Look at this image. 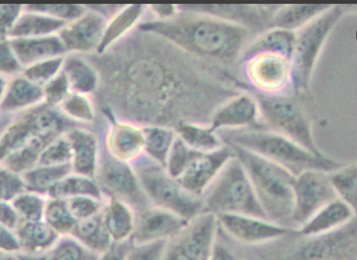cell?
Listing matches in <instances>:
<instances>
[{
    "mask_svg": "<svg viewBox=\"0 0 357 260\" xmlns=\"http://www.w3.org/2000/svg\"><path fill=\"white\" fill-rule=\"evenodd\" d=\"M99 72L93 101L107 119L138 126H209L213 114L246 84L149 31L132 33L101 54L85 56Z\"/></svg>",
    "mask_w": 357,
    "mask_h": 260,
    "instance_id": "6da1fadb",
    "label": "cell"
},
{
    "mask_svg": "<svg viewBox=\"0 0 357 260\" xmlns=\"http://www.w3.org/2000/svg\"><path fill=\"white\" fill-rule=\"evenodd\" d=\"M137 27L162 36L186 53L236 77L242 54L259 36L218 17L179 10L170 20H143Z\"/></svg>",
    "mask_w": 357,
    "mask_h": 260,
    "instance_id": "7a4b0ae2",
    "label": "cell"
},
{
    "mask_svg": "<svg viewBox=\"0 0 357 260\" xmlns=\"http://www.w3.org/2000/svg\"><path fill=\"white\" fill-rule=\"evenodd\" d=\"M216 134L225 144L257 153L282 166L294 176L309 170L332 173L345 165L326 155H315L280 132L271 130L220 129Z\"/></svg>",
    "mask_w": 357,
    "mask_h": 260,
    "instance_id": "3957f363",
    "label": "cell"
},
{
    "mask_svg": "<svg viewBox=\"0 0 357 260\" xmlns=\"http://www.w3.org/2000/svg\"><path fill=\"white\" fill-rule=\"evenodd\" d=\"M230 146L246 171L268 220L293 229V185L296 176L282 166L257 153L244 148Z\"/></svg>",
    "mask_w": 357,
    "mask_h": 260,
    "instance_id": "277c9868",
    "label": "cell"
},
{
    "mask_svg": "<svg viewBox=\"0 0 357 260\" xmlns=\"http://www.w3.org/2000/svg\"><path fill=\"white\" fill-rule=\"evenodd\" d=\"M202 199L205 212L216 217L242 215L268 220L252 182L236 155L208 187Z\"/></svg>",
    "mask_w": 357,
    "mask_h": 260,
    "instance_id": "5b68a950",
    "label": "cell"
},
{
    "mask_svg": "<svg viewBox=\"0 0 357 260\" xmlns=\"http://www.w3.org/2000/svg\"><path fill=\"white\" fill-rule=\"evenodd\" d=\"M153 206L169 211L187 221L205 212L202 197L188 192L165 167L145 153L131 163Z\"/></svg>",
    "mask_w": 357,
    "mask_h": 260,
    "instance_id": "8992f818",
    "label": "cell"
},
{
    "mask_svg": "<svg viewBox=\"0 0 357 260\" xmlns=\"http://www.w3.org/2000/svg\"><path fill=\"white\" fill-rule=\"evenodd\" d=\"M346 6L332 5L309 24L297 31L291 59V89L294 95H306L315 65L331 32L345 14Z\"/></svg>",
    "mask_w": 357,
    "mask_h": 260,
    "instance_id": "52a82bcc",
    "label": "cell"
},
{
    "mask_svg": "<svg viewBox=\"0 0 357 260\" xmlns=\"http://www.w3.org/2000/svg\"><path fill=\"white\" fill-rule=\"evenodd\" d=\"M75 127H85L65 118L59 108L45 103L15 114L0 134V162L40 137H59Z\"/></svg>",
    "mask_w": 357,
    "mask_h": 260,
    "instance_id": "ba28073f",
    "label": "cell"
},
{
    "mask_svg": "<svg viewBox=\"0 0 357 260\" xmlns=\"http://www.w3.org/2000/svg\"><path fill=\"white\" fill-rule=\"evenodd\" d=\"M245 91L257 100L268 130L280 132L315 155H325L315 144L311 123L294 93L265 95L247 87Z\"/></svg>",
    "mask_w": 357,
    "mask_h": 260,
    "instance_id": "9c48e42d",
    "label": "cell"
},
{
    "mask_svg": "<svg viewBox=\"0 0 357 260\" xmlns=\"http://www.w3.org/2000/svg\"><path fill=\"white\" fill-rule=\"evenodd\" d=\"M95 179L106 199L119 200L135 214L153 206L132 165L112 157L101 140Z\"/></svg>",
    "mask_w": 357,
    "mask_h": 260,
    "instance_id": "30bf717a",
    "label": "cell"
},
{
    "mask_svg": "<svg viewBox=\"0 0 357 260\" xmlns=\"http://www.w3.org/2000/svg\"><path fill=\"white\" fill-rule=\"evenodd\" d=\"M218 227L215 214L202 213L168 240L163 260H212Z\"/></svg>",
    "mask_w": 357,
    "mask_h": 260,
    "instance_id": "8fae6325",
    "label": "cell"
},
{
    "mask_svg": "<svg viewBox=\"0 0 357 260\" xmlns=\"http://www.w3.org/2000/svg\"><path fill=\"white\" fill-rule=\"evenodd\" d=\"M238 77L247 88L265 95L293 92L291 61L278 54L250 57L238 67Z\"/></svg>",
    "mask_w": 357,
    "mask_h": 260,
    "instance_id": "7c38bea8",
    "label": "cell"
},
{
    "mask_svg": "<svg viewBox=\"0 0 357 260\" xmlns=\"http://www.w3.org/2000/svg\"><path fill=\"white\" fill-rule=\"evenodd\" d=\"M291 227L299 229L325 205L337 199L329 173L305 171L294 178Z\"/></svg>",
    "mask_w": 357,
    "mask_h": 260,
    "instance_id": "4fadbf2b",
    "label": "cell"
},
{
    "mask_svg": "<svg viewBox=\"0 0 357 260\" xmlns=\"http://www.w3.org/2000/svg\"><path fill=\"white\" fill-rule=\"evenodd\" d=\"M281 4H177L179 11L198 13L243 26L255 33L271 29Z\"/></svg>",
    "mask_w": 357,
    "mask_h": 260,
    "instance_id": "5bb4252c",
    "label": "cell"
},
{
    "mask_svg": "<svg viewBox=\"0 0 357 260\" xmlns=\"http://www.w3.org/2000/svg\"><path fill=\"white\" fill-rule=\"evenodd\" d=\"M95 129L104 147L116 160L131 165L144 153L142 126L129 121L107 119L98 114Z\"/></svg>",
    "mask_w": 357,
    "mask_h": 260,
    "instance_id": "9a60e30c",
    "label": "cell"
},
{
    "mask_svg": "<svg viewBox=\"0 0 357 260\" xmlns=\"http://www.w3.org/2000/svg\"><path fill=\"white\" fill-rule=\"evenodd\" d=\"M356 218L343 227L308 238L302 247L301 260H351L356 253Z\"/></svg>",
    "mask_w": 357,
    "mask_h": 260,
    "instance_id": "2e32d148",
    "label": "cell"
},
{
    "mask_svg": "<svg viewBox=\"0 0 357 260\" xmlns=\"http://www.w3.org/2000/svg\"><path fill=\"white\" fill-rule=\"evenodd\" d=\"M234 157L233 148L224 145L213 152L195 151L189 165L177 181L188 192L195 196L202 197L208 187L220 175L224 166Z\"/></svg>",
    "mask_w": 357,
    "mask_h": 260,
    "instance_id": "e0dca14e",
    "label": "cell"
},
{
    "mask_svg": "<svg viewBox=\"0 0 357 260\" xmlns=\"http://www.w3.org/2000/svg\"><path fill=\"white\" fill-rule=\"evenodd\" d=\"M188 222L174 213L152 206L135 213V227L130 240L134 245L170 240L183 230Z\"/></svg>",
    "mask_w": 357,
    "mask_h": 260,
    "instance_id": "ac0fdd59",
    "label": "cell"
},
{
    "mask_svg": "<svg viewBox=\"0 0 357 260\" xmlns=\"http://www.w3.org/2000/svg\"><path fill=\"white\" fill-rule=\"evenodd\" d=\"M218 224L229 236L248 245H259L294 233L293 229L263 218L242 215H222Z\"/></svg>",
    "mask_w": 357,
    "mask_h": 260,
    "instance_id": "d6986e66",
    "label": "cell"
},
{
    "mask_svg": "<svg viewBox=\"0 0 357 260\" xmlns=\"http://www.w3.org/2000/svg\"><path fill=\"white\" fill-rule=\"evenodd\" d=\"M106 24L105 18L88 9L82 17L67 23L59 33L66 53L82 56L96 54L102 41Z\"/></svg>",
    "mask_w": 357,
    "mask_h": 260,
    "instance_id": "ffe728a7",
    "label": "cell"
},
{
    "mask_svg": "<svg viewBox=\"0 0 357 260\" xmlns=\"http://www.w3.org/2000/svg\"><path fill=\"white\" fill-rule=\"evenodd\" d=\"M209 126L215 132L220 129L268 130L260 116L257 100L248 91L222 104L213 114Z\"/></svg>",
    "mask_w": 357,
    "mask_h": 260,
    "instance_id": "44dd1931",
    "label": "cell"
},
{
    "mask_svg": "<svg viewBox=\"0 0 357 260\" xmlns=\"http://www.w3.org/2000/svg\"><path fill=\"white\" fill-rule=\"evenodd\" d=\"M65 135L71 145L73 173L95 178L100 153L95 127H75Z\"/></svg>",
    "mask_w": 357,
    "mask_h": 260,
    "instance_id": "7402d4cb",
    "label": "cell"
},
{
    "mask_svg": "<svg viewBox=\"0 0 357 260\" xmlns=\"http://www.w3.org/2000/svg\"><path fill=\"white\" fill-rule=\"evenodd\" d=\"M356 212L340 199L322 207L301 228L297 229L304 238L324 235L337 230L356 218Z\"/></svg>",
    "mask_w": 357,
    "mask_h": 260,
    "instance_id": "603a6c76",
    "label": "cell"
},
{
    "mask_svg": "<svg viewBox=\"0 0 357 260\" xmlns=\"http://www.w3.org/2000/svg\"><path fill=\"white\" fill-rule=\"evenodd\" d=\"M43 103V90L22 74L9 79L0 114L15 116Z\"/></svg>",
    "mask_w": 357,
    "mask_h": 260,
    "instance_id": "cb8c5ba5",
    "label": "cell"
},
{
    "mask_svg": "<svg viewBox=\"0 0 357 260\" xmlns=\"http://www.w3.org/2000/svg\"><path fill=\"white\" fill-rule=\"evenodd\" d=\"M10 40L23 69L46 59L67 54L59 35Z\"/></svg>",
    "mask_w": 357,
    "mask_h": 260,
    "instance_id": "d4e9b609",
    "label": "cell"
},
{
    "mask_svg": "<svg viewBox=\"0 0 357 260\" xmlns=\"http://www.w3.org/2000/svg\"><path fill=\"white\" fill-rule=\"evenodd\" d=\"M296 33L283 29L273 28L257 36L245 49L238 67L250 57L261 54L282 56L291 61L293 56Z\"/></svg>",
    "mask_w": 357,
    "mask_h": 260,
    "instance_id": "484cf974",
    "label": "cell"
},
{
    "mask_svg": "<svg viewBox=\"0 0 357 260\" xmlns=\"http://www.w3.org/2000/svg\"><path fill=\"white\" fill-rule=\"evenodd\" d=\"M62 72L66 77L72 93L93 95L99 87V72L87 57L77 54L64 56Z\"/></svg>",
    "mask_w": 357,
    "mask_h": 260,
    "instance_id": "4316f807",
    "label": "cell"
},
{
    "mask_svg": "<svg viewBox=\"0 0 357 260\" xmlns=\"http://www.w3.org/2000/svg\"><path fill=\"white\" fill-rule=\"evenodd\" d=\"M147 13V5L125 4L121 11L107 22L102 41L96 54H101L125 36L132 33L142 23Z\"/></svg>",
    "mask_w": 357,
    "mask_h": 260,
    "instance_id": "83f0119b",
    "label": "cell"
},
{
    "mask_svg": "<svg viewBox=\"0 0 357 260\" xmlns=\"http://www.w3.org/2000/svg\"><path fill=\"white\" fill-rule=\"evenodd\" d=\"M22 252L31 254H45L61 238L45 221H23L15 230Z\"/></svg>",
    "mask_w": 357,
    "mask_h": 260,
    "instance_id": "f1b7e54d",
    "label": "cell"
},
{
    "mask_svg": "<svg viewBox=\"0 0 357 260\" xmlns=\"http://www.w3.org/2000/svg\"><path fill=\"white\" fill-rule=\"evenodd\" d=\"M67 23L38 12L25 10L10 33V40L59 35Z\"/></svg>",
    "mask_w": 357,
    "mask_h": 260,
    "instance_id": "f546056e",
    "label": "cell"
},
{
    "mask_svg": "<svg viewBox=\"0 0 357 260\" xmlns=\"http://www.w3.org/2000/svg\"><path fill=\"white\" fill-rule=\"evenodd\" d=\"M331 6L332 4H281L273 15L271 29L278 28L297 32L327 11Z\"/></svg>",
    "mask_w": 357,
    "mask_h": 260,
    "instance_id": "4dcf8cb0",
    "label": "cell"
},
{
    "mask_svg": "<svg viewBox=\"0 0 357 260\" xmlns=\"http://www.w3.org/2000/svg\"><path fill=\"white\" fill-rule=\"evenodd\" d=\"M70 236L99 254L106 253L114 243L104 222L103 211L87 220L77 221Z\"/></svg>",
    "mask_w": 357,
    "mask_h": 260,
    "instance_id": "1f68e13d",
    "label": "cell"
},
{
    "mask_svg": "<svg viewBox=\"0 0 357 260\" xmlns=\"http://www.w3.org/2000/svg\"><path fill=\"white\" fill-rule=\"evenodd\" d=\"M104 222L114 243L129 240L135 227V212L116 199H107L103 210Z\"/></svg>",
    "mask_w": 357,
    "mask_h": 260,
    "instance_id": "d6a6232c",
    "label": "cell"
},
{
    "mask_svg": "<svg viewBox=\"0 0 357 260\" xmlns=\"http://www.w3.org/2000/svg\"><path fill=\"white\" fill-rule=\"evenodd\" d=\"M48 197L57 199H68L75 197H95L106 201L102 192L96 183V179L89 176L70 174L66 178L57 182L48 192Z\"/></svg>",
    "mask_w": 357,
    "mask_h": 260,
    "instance_id": "836d02e7",
    "label": "cell"
},
{
    "mask_svg": "<svg viewBox=\"0 0 357 260\" xmlns=\"http://www.w3.org/2000/svg\"><path fill=\"white\" fill-rule=\"evenodd\" d=\"M73 173L71 163L65 165H38L32 170L23 174L26 191L48 196V192L54 185Z\"/></svg>",
    "mask_w": 357,
    "mask_h": 260,
    "instance_id": "e575fe53",
    "label": "cell"
},
{
    "mask_svg": "<svg viewBox=\"0 0 357 260\" xmlns=\"http://www.w3.org/2000/svg\"><path fill=\"white\" fill-rule=\"evenodd\" d=\"M142 131L144 137L145 155L165 167L167 158L177 137L176 130L150 125L143 126Z\"/></svg>",
    "mask_w": 357,
    "mask_h": 260,
    "instance_id": "d590c367",
    "label": "cell"
},
{
    "mask_svg": "<svg viewBox=\"0 0 357 260\" xmlns=\"http://www.w3.org/2000/svg\"><path fill=\"white\" fill-rule=\"evenodd\" d=\"M56 139V137H40L33 139L25 146L20 148V149L5 158L0 162V165L10 169V170L20 174V175H23L26 171L32 170L38 165L41 153L50 143Z\"/></svg>",
    "mask_w": 357,
    "mask_h": 260,
    "instance_id": "8d00e7d4",
    "label": "cell"
},
{
    "mask_svg": "<svg viewBox=\"0 0 357 260\" xmlns=\"http://www.w3.org/2000/svg\"><path fill=\"white\" fill-rule=\"evenodd\" d=\"M177 136L188 146L198 152H213L223 147L225 143L210 126L195 123H182L176 127Z\"/></svg>",
    "mask_w": 357,
    "mask_h": 260,
    "instance_id": "74e56055",
    "label": "cell"
},
{
    "mask_svg": "<svg viewBox=\"0 0 357 260\" xmlns=\"http://www.w3.org/2000/svg\"><path fill=\"white\" fill-rule=\"evenodd\" d=\"M59 111L65 118L85 127H95L98 112L92 95L71 93L59 105Z\"/></svg>",
    "mask_w": 357,
    "mask_h": 260,
    "instance_id": "f35d334b",
    "label": "cell"
},
{
    "mask_svg": "<svg viewBox=\"0 0 357 260\" xmlns=\"http://www.w3.org/2000/svg\"><path fill=\"white\" fill-rule=\"evenodd\" d=\"M331 183L337 199L357 210V167L356 165H344L329 173Z\"/></svg>",
    "mask_w": 357,
    "mask_h": 260,
    "instance_id": "ab89813d",
    "label": "cell"
},
{
    "mask_svg": "<svg viewBox=\"0 0 357 260\" xmlns=\"http://www.w3.org/2000/svg\"><path fill=\"white\" fill-rule=\"evenodd\" d=\"M43 220L61 236L71 235L77 223L67 206L66 200L51 197L47 200Z\"/></svg>",
    "mask_w": 357,
    "mask_h": 260,
    "instance_id": "60d3db41",
    "label": "cell"
},
{
    "mask_svg": "<svg viewBox=\"0 0 357 260\" xmlns=\"http://www.w3.org/2000/svg\"><path fill=\"white\" fill-rule=\"evenodd\" d=\"M46 257L47 260H98L101 254L87 248L72 236H61Z\"/></svg>",
    "mask_w": 357,
    "mask_h": 260,
    "instance_id": "b9f144b4",
    "label": "cell"
},
{
    "mask_svg": "<svg viewBox=\"0 0 357 260\" xmlns=\"http://www.w3.org/2000/svg\"><path fill=\"white\" fill-rule=\"evenodd\" d=\"M47 200H48L47 196L25 191L15 197L12 204L14 205L23 221L33 222V221L43 220Z\"/></svg>",
    "mask_w": 357,
    "mask_h": 260,
    "instance_id": "7bdbcfd3",
    "label": "cell"
},
{
    "mask_svg": "<svg viewBox=\"0 0 357 260\" xmlns=\"http://www.w3.org/2000/svg\"><path fill=\"white\" fill-rule=\"evenodd\" d=\"M64 56L54 57L38 62L23 69L22 75L41 87L54 79L62 72Z\"/></svg>",
    "mask_w": 357,
    "mask_h": 260,
    "instance_id": "ee69618b",
    "label": "cell"
},
{
    "mask_svg": "<svg viewBox=\"0 0 357 260\" xmlns=\"http://www.w3.org/2000/svg\"><path fill=\"white\" fill-rule=\"evenodd\" d=\"M24 9L41 13L65 23L74 22L87 11L85 4H26Z\"/></svg>",
    "mask_w": 357,
    "mask_h": 260,
    "instance_id": "f6af8a7d",
    "label": "cell"
},
{
    "mask_svg": "<svg viewBox=\"0 0 357 260\" xmlns=\"http://www.w3.org/2000/svg\"><path fill=\"white\" fill-rule=\"evenodd\" d=\"M195 151L177 136L167 158L165 165L167 173L174 178H181L182 174L186 170L187 166L189 165Z\"/></svg>",
    "mask_w": 357,
    "mask_h": 260,
    "instance_id": "bcb514c9",
    "label": "cell"
},
{
    "mask_svg": "<svg viewBox=\"0 0 357 260\" xmlns=\"http://www.w3.org/2000/svg\"><path fill=\"white\" fill-rule=\"evenodd\" d=\"M72 162V149L66 135H61L44 149L39 158L38 165L57 166Z\"/></svg>",
    "mask_w": 357,
    "mask_h": 260,
    "instance_id": "7dc6e473",
    "label": "cell"
},
{
    "mask_svg": "<svg viewBox=\"0 0 357 260\" xmlns=\"http://www.w3.org/2000/svg\"><path fill=\"white\" fill-rule=\"evenodd\" d=\"M25 191L22 176L0 165V202H12Z\"/></svg>",
    "mask_w": 357,
    "mask_h": 260,
    "instance_id": "c3c4849f",
    "label": "cell"
},
{
    "mask_svg": "<svg viewBox=\"0 0 357 260\" xmlns=\"http://www.w3.org/2000/svg\"><path fill=\"white\" fill-rule=\"evenodd\" d=\"M68 208L75 220H87L102 212L106 201L91 197H75L65 199Z\"/></svg>",
    "mask_w": 357,
    "mask_h": 260,
    "instance_id": "681fc988",
    "label": "cell"
},
{
    "mask_svg": "<svg viewBox=\"0 0 357 260\" xmlns=\"http://www.w3.org/2000/svg\"><path fill=\"white\" fill-rule=\"evenodd\" d=\"M43 102L52 107L59 108V105L68 96L71 95L72 91L66 77L63 72L57 75L51 82L43 87Z\"/></svg>",
    "mask_w": 357,
    "mask_h": 260,
    "instance_id": "f907efd6",
    "label": "cell"
},
{
    "mask_svg": "<svg viewBox=\"0 0 357 260\" xmlns=\"http://www.w3.org/2000/svg\"><path fill=\"white\" fill-rule=\"evenodd\" d=\"M22 72V66L15 56L10 38H0V75L12 79Z\"/></svg>",
    "mask_w": 357,
    "mask_h": 260,
    "instance_id": "816d5d0a",
    "label": "cell"
},
{
    "mask_svg": "<svg viewBox=\"0 0 357 260\" xmlns=\"http://www.w3.org/2000/svg\"><path fill=\"white\" fill-rule=\"evenodd\" d=\"M168 240L132 245L125 260H163Z\"/></svg>",
    "mask_w": 357,
    "mask_h": 260,
    "instance_id": "f5cc1de1",
    "label": "cell"
},
{
    "mask_svg": "<svg viewBox=\"0 0 357 260\" xmlns=\"http://www.w3.org/2000/svg\"><path fill=\"white\" fill-rule=\"evenodd\" d=\"M23 11V4H0V38H9Z\"/></svg>",
    "mask_w": 357,
    "mask_h": 260,
    "instance_id": "db71d44e",
    "label": "cell"
},
{
    "mask_svg": "<svg viewBox=\"0 0 357 260\" xmlns=\"http://www.w3.org/2000/svg\"><path fill=\"white\" fill-rule=\"evenodd\" d=\"M23 222L12 202H0V223L5 227L14 231Z\"/></svg>",
    "mask_w": 357,
    "mask_h": 260,
    "instance_id": "11a10c76",
    "label": "cell"
},
{
    "mask_svg": "<svg viewBox=\"0 0 357 260\" xmlns=\"http://www.w3.org/2000/svg\"><path fill=\"white\" fill-rule=\"evenodd\" d=\"M0 251H22L20 241L14 231L10 230L0 223Z\"/></svg>",
    "mask_w": 357,
    "mask_h": 260,
    "instance_id": "9f6ffc18",
    "label": "cell"
},
{
    "mask_svg": "<svg viewBox=\"0 0 357 260\" xmlns=\"http://www.w3.org/2000/svg\"><path fill=\"white\" fill-rule=\"evenodd\" d=\"M131 240L122 241V243H114L111 248L101 254L98 260H125L130 250L132 249Z\"/></svg>",
    "mask_w": 357,
    "mask_h": 260,
    "instance_id": "6f0895ef",
    "label": "cell"
},
{
    "mask_svg": "<svg viewBox=\"0 0 357 260\" xmlns=\"http://www.w3.org/2000/svg\"><path fill=\"white\" fill-rule=\"evenodd\" d=\"M147 12L151 13L155 20H167L174 17L178 13L176 4H152L147 5Z\"/></svg>",
    "mask_w": 357,
    "mask_h": 260,
    "instance_id": "680465c9",
    "label": "cell"
},
{
    "mask_svg": "<svg viewBox=\"0 0 357 260\" xmlns=\"http://www.w3.org/2000/svg\"><path fill=\"white\" fill-rule=\"evenodd\" d=\"M125 4H85L86 8L105 18L107 22L110 20L121 11Z\"/></svg>",
    "mask_w": 357,
    "mask_h": 260,
    "instance_id": "91938a15",
    "label": "cell"
},
{
    "mask_svg": "<svg viewBox=\"0 0 357 260\" xmlns=\"http://www.w3.org/2000/svg\"><path fill=\"white\" fill-rule=\"evenodd\" d=\"M0 260H47L45 254H31L22 251H0Z\"/></svg>",
    "mask_w": 357,
    "mask_h": 260,
    "instance_id": "94428289",
    "label": "cell"
},
{
    "mask_svg": "<svg viewBox=\"0 0 357 260\" xmlns=\"http://www.w3.org/2000/svg\"><path fill=\"white\" fill-rule=\"evenodd\" d=\"M212 260H238L234 256L231 252L224 248V247L218 246L215 244V253Z\"/></svg>",
    "mask_w": 357,
    "mask_h": 260,
    "instance_id": "6125c7cd",
    "label": "cell"
},
{
    "mask_svg": "<svg viewBox=\"0 0 357 260\" xmlns=\"http://www.w3.org/2000/svg\"><path fill=\"white\" fill-rule=\"evenodd\" d=\"M9 79L8 77L0 75V105H1L2 101H3L5 93H6Z\"/></svg>",
    "mask_w": 357,
    "mask_h": 260,
    "instance_id": "be15d7a7",
    "label": "cell"
},
{
    "mask_svg": "<svg viewBox=\"0 0 357 260\" xmlns=\"http://www.w3.org/2000/svg\"><path fill=\"white\" fill-rule=\"evenodd\" d=\"M13 116H5V114H2L1 118H0V134H1L2 131H3L5 127L8 124V122L10 121V119L12 118Z\"/></svg>",
    "mask_w": 357,
    "mask_h": 260,
    "instance_id": "e7e4bbea",
    "label": "cell"
},
{
    "mask_svg": "<svg viewBox=\"0 0 357 260\" xmlns=\"http://www.w3.org/2000/svg\"><path fill=\"white\" fill-rule=\"evenodd\" d=\"M1 116H2V114H0V118H1Z\"/></svg>",
    "mask_w": 357,
    "mask_h": 260,
    "instance_id": "03108f58",
    "label": "cell"
}]
</instances>
